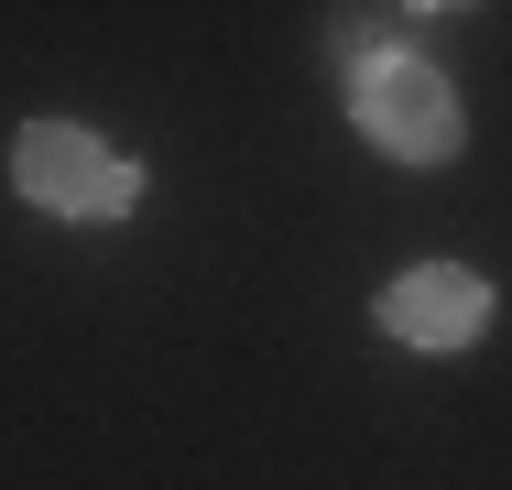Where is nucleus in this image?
Instances as JSON below:
<instances>
[{
    "instance_id": "obj_1",
    "label": "nucleus",
    "mask_w": 512,
    "mask_h": 490,
    "mask_svg": "<svg viewBox=\"0 0 512 490\" xmlns=\"http://www.w3.org/2000/svg\"><path fill=\"white\" fill-rule=\"evenodd\" d=\"M349 120L393 164H447L469 142V109L447 88V66L436 55H404V44H349Z\"/></svg>"
},
{
    "instance_id": "obj_2",
    "label": "nucleus",
    "mask_w": 512,
    "mask_h": 490,
    "mask_svg": "<svg viewBox=\"0 0 512 490\" xmlns=\"http://www.w3.org/2000/svg\"><path fill=\"white\" fill-rule=\"evenodd\" d=\"M11 186L33 196L44 218H66V229H120L142 207V164L109 153L99 131H77V120H33L11 142Z\"/></svg>"
},
{
    "instance_id": "obj_3",
    "label": "nucleus",
    "mask_w": 512,
    "mask_h": 490,
    "mask_svg": "<svg viewBox=\"0 0 512 490\" xmlns=\"http://www.w3.org/2000/svg\"><path fill=\"white\" fill-rule=\"evenodd\" d=\"M382 338H404V349H480L491 338V284L469 273V262H414L382 284Z\"/></svg>"
}]
</instances>
